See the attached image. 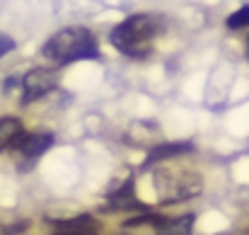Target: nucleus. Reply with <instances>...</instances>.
Listing matches in <instances>:
<instances>
[{
    "label": "nucleus",
    "instance_id": "8",
    "mask_svg": "<svg viewBox=\"0 0 249 235\" xmlns=\"http://www.w3.org/2000/svg\"><path fill=\"white\" fill-rule=\"evenodd\" d=\"M141 204H138V199H136V194H133V179H128L121 189H116L114 194H109V204H107V209H111V211H124V209H138Z\"/></svg>",
    "mask_w": 249,
    "mask_h": 235
},
{
    "label": "nucleus",
    "instance_id": "10",
    "mask_svg": "<svg viewBox=\"0 0 249 235\" xmlns=\"http://www.w3.org/2000/svg\"><path fill=\"white\" fill-rule=\"evenodd\" d=\"M230 29H245L249 27V5H242L240 10H235L230 17H228V22H225Z\"/></svg>",
    "mask_w": 249,
    "mask_h": 235
},
{
    "label": "nucleus",
    "instance_id": "9",
    "mask_svg": "<svg viewBox=\"0 0 249 235\" xmlns=\"http://www.w3.org/2000/svg\"><path fill=\"white\" fill-rule=\"evenodd\" d=\"M22 121L17 117H2L0 119V153L5 148H12V143L17 141V136H22Z\"/></svg>",
    "mask_w": 249,
    "mask_h": 235
},
{
    "label": "nucleus",
    "instance_id": "13",
    "mask_svg": "<svg viewBox=\"0 0 249 235\" xmlns=\"http://www.w3.org/2000/svg\"><path fill=\"white\" fill-rule=\"evenodd\" d=\"M12 49H15V41H12L10 37L0 34V59H2V56H7V54H10Z\"/></svg>",
    "mask_w": 249,
    "mask_h": 235
},
{
    "label": "nucleus",
    "instance_id": "7",
    "mask_svg": "<svg viewBox=\"0 0 249 235\" xmlns=\"http://www.w3.org/2000/svg\"><path fill=\"white\" fill-rule=\"evenodd\" d=\"M194 221H196L194 214H186L179 218H162L155 226V231L158 235H194Z\"/></svg>",
    "mask_w": 249,
    "mask_h": 235
},
{
    "label": "nucleus",
    "instance_id": "3",
    "mask_svg": "<svg viewBox=\"0 0 249 235\" xmlns=\"http://www.w3.org/2000/svg\"><path fill=\"white\" fill-rule=\"evenodd\" d=\"M53 134H22V136H17V141L12 143V148L15 151H19V156H22V165H19V170L22 172H27L29 167H34L36 165V157L44 156L51 146H53Z\"/></svg>",
    "mask_w": 249,
    "mask_h": 235
},
{
    "label": "nucleus",
    "instance_id": "4",
    "mask_svg": "<svg viewBox=\"0 0 249 235\" xmlns=\"http://www.w3.org/2000/svg\"><path fill=\"white\" fill-rule=\"evenodd\" d=\"M58 82V73L51 68H34L22 78V104H32L36 99H41L44 95H49Z\"/></svg>",
    "mask_w": 249,
    "mask_h": 235
},
{
    "label": "nucleus",
    "instance_id": "2",
    "mask_svg": "<svg viewBox=\"0 0 249 235\" xmlns=\"http://www.w3.org/2000/svg\"><path fill=\"white\" fill-rule=\"evenodd\" d=\"M158 34V24L150 15H133L111 29V44L133 59H143L150 54V41Z\"/></svg>",
    "mask_w": 249,
    "mask_h": 235
},
{
    "label": "nucleus",
    "instance_id": "14",
    "mask_svg": "<svg viewBox=\"0 0 249 235\" xmlns=\"http://www.w3.org/2000/svg\"><path fill=\"white\" fill-rule=\"evenodd\" d=\"M15 85H17V78H7L5 80V85H2V90H5V92H10Z\"/></svg>",
    "mask_w": 249,
    "mask_h": 235
},
{
    "label": "nucleus",
    "instance_id": "15",
    "mask_svg": "<svg viewBox=\"0 0 249 235\" xmlns=\"http://www.w3.org/2000/svg\"><path fill=\"white\" fill-rule=\"evenodd\" d=\"M247 59H249V41H247Z\"/></svg>",
    "mask_w": 249,
    "mask_h": 235
},
{
    "label": "nucleus",
    "instance_id": "16",
    "mask_svg": "<svg viewBox=\"0 0 249 235\" xmlns=\"http://www.w3.org/2000/svg\"><path fill=\"white\" fill-rule=\"evenodd\" d=\"M56 235H71V233H56Z\"/></svg>",
    "mask_w": 249,
    "mask_h": 235
},
{
    "label": "nucleus",
    "instance_id": "6",
    "mask_svg": "<svg viewBox=\"0 0 249 235\" xmlns=\"http://www.w3.org/2000/svg\"><path fill=\"white\" fill-rule=\"evenodd\" d=\"M191 151H194V143H189V141H169V143H160V146H155V148L148 153L145 165H155V162H162V160H172V157L191 153Z\"/></svg>",
    "mask_w": 249,
    "mask_h": 235
},
{
    "label": "nucleus",
    "instance_id": "12",
    "mask_svg": "<svg viewBox=\"0 0 249 235\" xmlns=\"http://www.w3.org/2000/svg\"><path fill=\"white\" fill-rule=\"evenodd\" d=\"M29 228L27 221H19V223H7V226H0V235H19Z\"/></svg>",
    "mask_w": 249,
    "mask_h": 235
},
{
    "label": "nucleus",
    "instance_id": "1",
    "mask_svg": "<svg viewBox=\"0 0 249 235\" xmlns=\"http://www.w3.org/2000/svg\"><path fill=\"white\" fill-rule=\"evenodd\" d=\"M44 56L51 59L58 66H68L73 61L97 59L99 56V46H97V39H94V34L89 29L68 27V29H61L58 34H53L44 44Z\"/></svg>",
    "mask_w": 249,
    "mask_h": 235
},
{
    "label": "nucleus",
    "instance_id": "5",
    "mask_svg": "<svg viewBox=\"0 0 249 235\" xmlns=\"http://www.w3.org/2000/svg\"><path fill=\"white\" fill-rule=\"evenodd\" d=\"M49 223L58 231V233H71V235H97L99 223L89 216V214H80L75 218H61V221H51Z\"/></svg>",
    "mask_w": 249,
    "mask_h": 235
},
{
    "label": "nucleus",
    "instance_id": "11",
    "mask_svg": "<svg viewBox=\"0 0 249 235\" xmlns=\"http://www.w3.org/2000/svg\"><path fill=\"white\" fill-rule=\"evenodd\" d=\"M165 216H158V214H143V216H136V218H128L124 221V228H136V226H158Z\"/></svg>",
    "mask_w": 249,
    "mask_h": 235
}]
</instances>
